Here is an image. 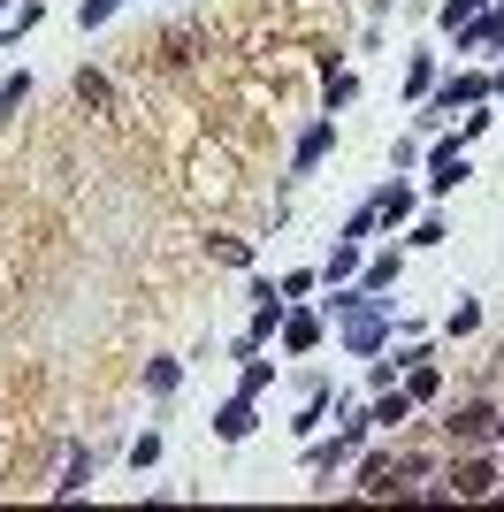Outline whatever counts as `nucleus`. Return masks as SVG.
I'll return each mask as SVG.
<instances>
[{"label": "nucleus", "instance_id": "nucleus-1", "mask_svg": "<svg viewBox=\"0 0 504 512\" xmlns=\"http://www.w3.org/2000/svg\"><path fill=\"white\" fill-rule=\"evenodd\" d=\"M474 100H489V77H482V69H451V77H436V92L420 100L413 123H420V130H443L451 115H466Z\"/></svg>", "mask_w": 504, "mask_h": 512}, {"label": "nucleus", "instance_id": "nucleus-2", "mask_svg": "<svg viewBox=\"0 0 504 512\" xmlns=\"http://www.w3.org/2000/svg\"><path fill=\"white\" fill-rule=\"evenodd\" d=\"M336 337H344V352H352V360H375V352H390V299L359 306V314H344V321H336Z\"/></svg>", "mask_w": 504, "mask_h": 512}, {"label": "nucleus", "instance_id": "nucleus-3", "mask_svg": "<svg viewBox=\"0 0 504 512\" xmlns=\"http://www.w3.org/2000/svg\"><path fill=\"white\" fill-rule=\"evenodd\" d=\"M329 153H336V115H314V123L298 130V146H291V176H283V184H306V176H314Z\"/></svg>", "mask_w": 504, "mask_h": 512}, {"label": "nucleus", "instance_id": "nucleus-4", "mask_svg": "<svg viewBox=\"0 0 504 512\" xmlns=\"http://www.w3.org/2000/svg\"><path fill=\"white\" fill-rule=\"evenodd\" d=\"M466 176H474V169H466V146H459V138H436V146H428V192H459V184H466Z\"/></svg>", "mask_w": 504, "mask_h": 512}, {"label": "nucleus", "instance_id": "nucleus-5", "mask_svg": "<svg viewBox=\"0 0 504 512\" xmlns=\"http://www.w3.org/2000/svg\"><path fill=\"white\" fill-rule=\"evenodd\" d=\"M443 428H451V444H459V451H482V444H497V406L474 398V406H459Z\"/></svg>", "mask_w": 504, "mask_h": 512}, {"label": "nucleus", "instance_id": "nucleus-6", "mask_svg": "<svg viewBox=\"0 0 504 512\" xmlns=\"http://www.w3.org/2000/svg\"><path fill=\"white\" fill-rule=\"evenodd\" d=\"M367 207H375V230L390 237V230H405V222H413V214H420V192H413V184H398V176H390V184H382V192L367 199Z\"/></svg>", "mask_w": 504, "mask_h": 512}, {"label": "nucleus", "instance_id": "nucleus-7", "mask_svg": "<svg viewBox=\"0 0 504 512\" xmlns=\"http://www.w3.org/2000/svg\"><path fill=\"white\" fill-rule=\"evenodd\" d=\"M352 490H367V497H398V490H405V459H398V451H367Z\"/></svg>", "mask_w": 504, "mask_h": 512}, {"label": "nucleus", "instance_id": "nucleus-8", "mask_svg": "<svg viewBox=\"0 0 504 512\" xmlns=\"http://www.w3.org/2000/svg\"><path fill=\"white\" fill-rule=\"evenodd\" d=\"M252 428H260V398H245V390H230V398L214 406V436H222V444H245Z\"/></svg>", "mask_w": 504, "mask_h": 512}, {"label": "nucleus", "instance_id": "nucleus-9", "mask_svg": "<svg viewBox=\"0 0 504 512\" xmlns=\"http://www.w3.org/2000/svg\"><path fill=\"white\" fill-rule=\"evenodd\" d=\"M275 344H283V352H321V306L298 299L291 314H283V329H275Z\"/></svg>", "mask_w": 504, "mask_h": 512}, {"label": "nucleus", "instance_id": "nucleus-10", "mask_svg": "<svg viewBox=\"0 0 504 512\" xmlns=\"http://www.w3.org/2000/svg\"><path fill=\"white\" fill-rule=\"evenodd\" d=\"M84 490H92V451H84V444H62V467H54L46 497H84Z\"/></svg>", "mask_w": 504, "mask_h": 512}, {"label": "nucleus", "instance_id": "nucleus-11", "mask_svg": "<svg viewBox=\"0 0 504 512\" xmlns=\"http://www.w3.org/2000/svg\"><path fill=\"white\" fill-rule=\"evenodd\" d=\"M451 46H459V54H489V46H504V8H482L474 23H459Z\"/></svg>", "mask_w": 504, "mask_h": 512}, {"label": "nucleus", "instance_id": "nucleus-12", "mask_svg": "<svg viewBox=\"0 0 504 512\" xmlns=\"http://www.w3.org/2000/svg\"><path fill=\"white\" fill-rule=\"evenodd\" d=\"M367 421H375V428H390V436H398V428L413 421V390H405V383L375 390V398H367Z\"/></svg>", "mask_w": 504, "mask_h": 512}, {"label": "nucleus", "instance_id": "nucleus-13", "mask_svg": "<svg viewBox=\"0 0 504 512\" xmlns=\"http://www.w3.org/2000/svg\"><path fill=\"white\" fill-rule=\"evenodd\" d=\"M398 276H405V253H398V245H382V253H367V260H359V283H367L375 299H382V291H390Z\"/></svg>", "mask_w": 504, "mask_h": 512}, {"label": "nucleus", "instance_id": "nucleus-14", "mask_svg": "<svg viewBox=\"0 0 504 512\" xmlns=\"http://www.w3.org/2000/svg\"><path fill=\"white\" fill-rule=\"evenodd\" d=\"M359 260H367V245H359V237H336L329 260H321V283H359Z\"/></svg>", "mask_w": 504, "mask_h": 512}, {"label": "nucleus", "instance_id": "nucleus-15", "mask_svg": "<svg viewBox=\"0 0 504 512\" xmlns=\"http://www.w3.org/2000/svg\"><path fill=\"white\" fill-rule=\"evenodd\" d=\"M405 390H413V406H436V390H443V367H436V352L420 344V360L405 367Z\"/></svg>", "mask_w": 504, "mask_h": 512}, {"label": "nucleus", "instance_id": "nucleus-16", "mask_svg": "<svg viewBox=\"0 0 504 512\" xmlns=\"http://www.w3.org/2000/svg\"><path fill=\"white\" fill-rule=\"evenodd\" d=\"M344 459H352V436H344V428H336L329 444H321V436H306V474H336Z\"/></svg>", "mask_w": 504, "mask_h": 512}, {"label": "nucleus", "instance_id": "nucleus-17", "mask_svg": "<svg viewBox=\"0 0 504 512\" xmlns=\"http://www.w3.org/2000/svg\"><path fill=\"white\" fill-rule=\"evenodd\" d=\"M451 497H497V467H489V459H466V467H451Z\"/></svg>", "mask_w": 504, "mask_h": 512}, {"label": "nucleus", "instance_id": "nucleus-18", "mask_svg": "<svg viewBox=\"0 0 504 512\" xmlns=\"http://www.w3.org/2000/svg\"><path fill=\"white\" fill-rule=\"evenodd\" d=\"M39 23H46V0H23L16 16L0 23V54H16V46H23V39H31V31H39Z\"/></svg>", "mask_w": 504, "mask_h": 512}, {"label": "nucleus", "instance_id": "nucleus-19", "mask_svg": "<svg viewBox=\"0 0 504 512\" xmlns=\"http://www.w3.org/2000/svg\"><path fill=\"white\" fill-rule=\"evenodd\" d=\"M69 92H77V107H92V115H107V107H115V85H107L100 69H77V77H69Z\"/></svg>", "mask_w": 504, "mask_h": 512}, {"label": "nucleus", "instance_id": "nucleus-20", "mask_svg": "<svg viewBox=\"0 0 504 512\" xmlns=\"http://www.w3.org/2000/svg\"><path fill=\"white\" fill-rule=\"evenodd\" d=\"M436 69H443L436 54H413V62H405V100H413V107L428 100V92H436Z\"/></svg>", "mask_w": 504, "mask_h": 512}, {"label": "nucleus", "instance_id": "nucleus-21", "mask_svg": "<svg viewBox=\"0 0 504 512\" xmlns=\"http://www.w3.org/2000/svg\"><path fill=\"white\" fill-rule=\"evenodd\" d=\"M184 390V360H146V398H176Z\"/></svg>", "mask_w": 504, "mask_h": 512}, {"label": "nucleus", "instance_id": "nucleus-22", "mask_svg": "<svg viewBox=\"0 0 504 512\" xmlns=\"http://www.w3.org/2000/svg\"><path fill=\"white\" fill-rule=\"evenodd\" d=\"M443 237H451L443 214H413V222H405V245H413V253H428V245H443Z\"/></svg>", "mask_w": 504, "mask_h": 512}, {"label": "nucleus", "instance_id": "nucleus-23", "mask_svg": "<svg viewBox=\"0 0 504 512\" xmlns=\"http://www.w3.org/2000/svg\"><path fill=\"white\" fill-rule=\"evenodd\" d=\"M329 406H336L329 390H306V406L291 413V428H298V436H321V421H329Z\"/></svg>", "mask_w": 504, "mask_h": 512}, {"label": "nucleus", "instance_id": "nucleus-24", "mask_svg": "<svg viewBox=\"0 0 504 512\" xmlns=\"http://www.w3.org/2000/svg\"><path fill=\"white\" fill-rule=\"evenodd\" d=\"M275 291H283V299H314V291H321V268H283V276H275Z\"/></svg>", "mask_w": 504, "mask_h": 512}, {"label": "nucleus", "instance_id": "nucleus-25", "mask_svg": "<svg viewBox=\"0 0 504 512\" xmlns=\"http://www.w3.org/2000/svg\"><path fill=\"white\" fill-rule=\"evenodd\" d=\"M207 253L222 260V268H252V245H245V237H230V230H214V237H207Z\"/></svg>", "mask_w": 504, "mask_h": 512}, {"label": "nucleus", "instance_id": "nucleus-26", "mask_svg": "<svg viewBox=\"0 0 504 512\" xmlns=\"http://www.w3.org/2000/svg\"><path fill=\"white\" fill-rule=\"evenodd\" d=\"M268 383H275V360H260V352H252V360H237V390H245V398H260Z\"/></svg>", "mask_w": 504, "mask_h": 512}, {"label": "nucleus", "instance_id": "nucleus-27", "mask_svg": "<svg viewBox=\"0 0 504 512\" xmlns=\"http://www.w3.org/2000/svg\"><path fill=\"white\" fill-rule=\"evenodd\" d=\"M482 8H497V0H443V8H436V23H443V31H459V23H474Z\"/></svg>", "mask_w": 504, "mask_h": 512}, {"label": "nucleus", "instance_id": "nucleus-28", "mask_svg": "<svg viewBox=\"0 0 504 512\" xmlns=\"http://www.w3.org/2000/svg\"><path fill=\"white\" fill-rule=\"evenodd\" d=\"M474 329H482V306L474 299H459L451 314H443V337H474Z\"/></svg>", "mask_w": 504, "mask_h": 512}, {"label": "nucleus", "instance_id": "nucleus-29", "mask_svg": "<svg viewBox=\"0 0 504 512\" xmlns=\"http://www.w3.org/2000/svg\"><path fill=\"white\" fill-rule=\"evenodd\" d=\"M23 100H31V69H8V77H0V115H16Z\"/></svg>", "mask_w": 504, "mask_h": 512}, {"label": "nucleus", "instance_id": "nucleus-30", "mask_svg": "<svg viewBox=\"0 0 504 512\" xmlns=\"http://www.w3.org/2000/svg\"><path fill=\"white\" fill-rule=\"evenodd\" d=\"M161 428H146V436H138V444H130V467H138V474H146V467H161Z\"/></svg>", "mask_w": 504, "mask_h": 512}, {"label": "nucleus", "instance_id": "nucleus-31", "mask_svg": "<svg viewBox=\"0 0 504 512\" xmlns=\"http://www.w3.org/2000/svg\"><path fill=\"white\" fill-rule=\"evenodd\" d=\"M489 123H497V115H489V100H474V107H466V123L451 130V138H459V146H474V138H482Z\"/></svg>", "mask_w": 504, "mask_h": 512}, {"label": "nucleus", "instance_id": "nucleus-32", "mask_svg": "<svg viewBox=\"0 0 504 512\" xmlns=\"http://www.w3.org/2000/svg\"><path fill=\"white\" fill-rule=\"evenodd\" d=\"M115 8H123V0H77V31H100Z\"/></svg>", "mask_w": 504, "mask_h": 512}, {"label": "nucleus", "instance_id": "nucleus-33", "mask_svg": "<svg viewBox=\"0 0 504 512\" xmlns=\"http://www.w3.org/2000/svg\"><path fill=\"white\" fill-rule=\"evenodd\" d=\"M359 100V77H352V69H336V77H329V115H336V107H352Z\"/></svg>", "mask_w": 504, "mask_h": 512}, {"label": "nucleus", "instance_id": "nucleus-34", "mask_svg": "<svg viewBox=\"0 0 504 512\" xmlns=\"http://www.w3.org/2000/svg\"><path fill=\"white\" fill-rule=\"evenodd\" d=\"M336 237H359V245H367V237H375V207H352V214H344V230H336Z\"/></svg>", "mask_w": 504, "mask_h": 512}, {"label": "nucleus", "instance_id": "nucleus-35", "mask_svg": "<svg viewBox=\"0 0 504 512\" xmlns=\"http://www.w3.org/2000/svg\"><path fill=\"white\" fill-rule=\"evenodd\" d=\"M489 92H504V69H497V77H489Z\"/></svg>", "mask_w": 504, "mask_h": 512}, {"label": "nucleus", "instance_id": "nucleus-36", "mask_svg": "<svg viewBox=\"0 0 504 512\" xmlns=\"http://www.w3.org/2000/svg\"><path fill=\"white\" fill-rule=\"evenodd\" d=\"M8 8H23V0H0V16H8Z\"/></svg>", "mask_w": 504, "mask_h": 512}]
</instances>
